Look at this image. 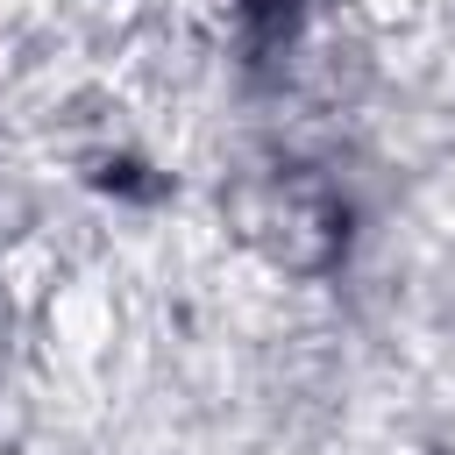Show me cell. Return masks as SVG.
<instances>
[{
  "label": "cell",
  "instance_id": "6da1fadb",
  "mask_svg": "<svg viewBox=\"0 0 455 455\" xmlns=\"http://www.w3.org/2000/svg\"><path fill=\"white\" fill-rule=\"evenodd\" d=\"M242 7H249V21H256V28H277V21H284L299 0H242Z\"/></svg>",
  "mask_w": 455,
  "mask_h": 455
}]
</instances>
